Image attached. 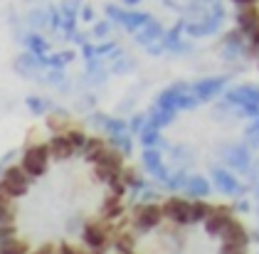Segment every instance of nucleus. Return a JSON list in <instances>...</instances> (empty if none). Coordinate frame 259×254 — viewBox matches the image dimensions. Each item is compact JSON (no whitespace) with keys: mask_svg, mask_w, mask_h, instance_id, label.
Listing matches in <instances>:
<instances>
[{"mask_svg":"<svg viewBox=\"0 0 259 254\" xmlns=\"http://www.w3.org/2000/svg\"><path fill=\"white\" fill-rule=\"evenodd\" d=\"M134 168L87 123L47 118L0 171V254H109Z\"/></svg>","mask_w":259,"mask_h":254,"instance_id":"obj_1","label":"nucleus"},{"mask_svg":"<svg viewBox=\"0 0 259 254\" xmlns=\"http://www.w3.org/2000/svg\"><path fill=\"white\" fill-rule=\"evenodd\" d=\"M109 254H254V239L232 205L170 195L131 205Z\"/></svg>","mask_w":259,"mask_h":254,"instance_id":"obj_2","label":"nucleus"},{"mask_svg":"<svg viewBox=\"0 0 259 254\" xmlns=\"http://www.w3.org/2000/svg\"><path fill=\"white\" fill-rule=\"evenodd\" d=\"M230 5L239 42L259 67V0H230Z\"/></svg>","mask_w":259,"mask_h":254,"instance_id":"obj_3","label":"nucleus"}]
</instances>
